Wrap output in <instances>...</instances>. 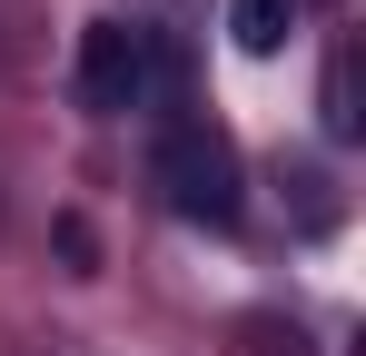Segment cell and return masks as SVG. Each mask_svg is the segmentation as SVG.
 <instances>
[{
    "instance_id": "cell-3",
    "label": "cell",
    "mask_w": 366,
    "mask_h": 356,
    "mask_svg": "<svg viewBox=\"0 0 366 356\" xmlns=\"http://www.w3.org/2000/svg\"><path fill=\"white\" fill-rule=\"evenodd\" d=\"M297 10H307V0H228V40H238L247 59H267V50H287Z\"/></svg>"
},
{
    "instance_id": "cell-2",
    "label": "cell",
    "mask_w": 366,
    "mask_h": 356,
    "mask_svg": "<svg viewBox=\"0 0 366 356\" xmlns=\"http://www.w3.org/2000/svg\"><path fill=\"white\" fill-rule=\"evenodd\" d=\"M149 89H159L149 30H139V20H89V30H79V109L119 119V109H139Z\"/></svg>"
},
{
    "instance_id": "cell-1",
    "label": "cell",
    "mask_w": 366,
    "mask_h": 356,
    "mask_svg": "<svg viewBox=\"0 0 366 356\" xmlns=\"http://www.w3.org/2000/svg\"><path fill=\"white\" fill-rule=\"evenodd\" d=\"M149 188L188 228H238V208H247V169H238V149H228L218 119H169L159 149H149Z\"/></svg>"
},
{
    "instance_id": "cell-4",
    "label": "cell",
    "mask_w": 366,
    "mask_h": 356,
    "mask_svg": "<svg viewBox=\"0 0 366 356\" xmlns=\"http://www.w3.org/2000/svg\"><path fill=\"white\" fill-rule=\"evenodd\" d=\"M317 119H327V139H357V129H366V109H357V40H337V59H327Z\"/></svg>"
}]
</instances>
